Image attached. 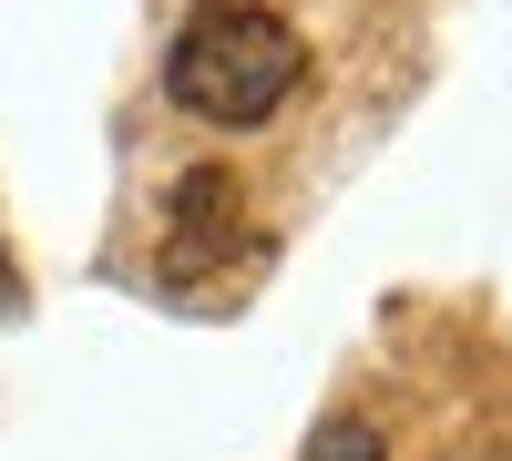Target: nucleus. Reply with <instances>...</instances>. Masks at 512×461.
<instances>
[{
  "label": "nucleus",
  "mask_w": 512,
  "mask_h": 461,
  "mask_svg": "<svg viewBox=\"0 0 512 461\" xmlns=\"http://www.w3.org/2000/svg\"><path fill=\"white\" fill-rule=\"evenodd\" d=\"M308 461H390V441H379L359 410H328V421L308 431Z\"/></svg>",
  "instance_id": "nucleus-3"
},
{
  "label": "nucleus",
  "mask_w": 512,
  "mask_h": 461,
  "mask_svg": "<svg viewBox=\"0 0 512 461\" xmlns=\"http://www.w3.org/2000/svg\"><path fill=\"white\" fill-rule=\"evenodd\" d=\"M236 236H246V195L226 164H185L175 195H164V277L205 287L216 267H236Z\"/></svg>",
  "instance_id": "nucleus-2"
},
{
  "label": "nucleus",
  "mask_w": 512,
  "mask_h": 461,
  "mask_svg": "<svg viewBox=\"0 0 512 461\" xmlns=\"http://www.w3.org/2000/svg\"><path fill=\"white\" fill-rule=\"evenodd\" d=\"M297 72H308L297 21H277L267 0H205L164 52V93L195 123H267L297 93Z\"/></svg>",
  "instance_id": "nucleus-1"
},
{
  "label": "nucleus",
  "mask_w": 512,
  "mask_h": 461,
  "mask_svg": "<svg viewBox=\"0 0 512 461\" xmlns=\"http://www.w3.org/2000/svg\"><path fill=\"white\" fill-rule=\"evenodd\" d=\"M11 318H21V267L0 257V328H11Z\"/></svg>",
  "instance_id": "nucleus-4"
}]
</instances>
